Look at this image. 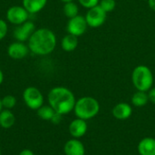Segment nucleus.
<instances>
[{"label":"nucleus","instance_id":"nucleus-1","mask_svg":"<svg viewBox=\"0 0 155 155\" xmlns=\"http://www.w3.org/2000/svg\"><path fill=\"white\" fill-rule=\"evenodd\" d=\"M48 104L55 113L65 115L74 111L75 105V96L74 93L64 86H55L47 94Z\"/></svg>","mask_w":155,"mask_h":155},{"label":"nucleus","instance_id":"nucleus-2","mask_svg":"<svg viewBox=\"0 0 155 155\" xmlns=\"http://www.w3.org/2000/svg\"><path fill=\"white\" fill-rule=\"evenodd\" d=\"M56 46V36L48 28L35 29L28 40V48L36 55H47Z\"/></svg>","mask_w":155,"mask_h":155},{"label":"nucleus","instance_id":"nucleus-3","mask_svg":"<svg viewBox=\"0 0 155 155\" xmlns=\"http://www.w3.org/2000/svg\"><path fill=\"white\" fill-rule=\"evenodd\" d=\"M100 111L99 102L92 96H84L76 100L74 113L77 118L90 120L95 117Z\"/></svg>","mask_w":155,"mask_h":155},{"label":"nucleus","instance_id":"nucleus-4","mask_svg":"<svg viewBox=\"0 0 155 155\" xmlns=\"http://www.w3.org/2000/svg\"><path fill=\"white\" fill-rule=\"evenodd\" d=\"M153 74L152 70L144 65H137L132 73V82L137 91L148 92L153 88Z\"/></svg>","mask_w":155,"mask_h":155},{"label":"nucleus","instance_id":"nucleus-5","mask_svg":"<svg viewBox=\"0 0 155 155\" xmlns=\"http://www.w3.org/2000/svg\"><path fill=\"white\" fill-rule=\"evenodd\" d=\"M23 100L25 104L34 111L38 110L44 105V95L41 91L35 86H29L24 90Z\"/></svg>","mask_w":155,"mask_h":155},{"label":"nucleus","instance_id":"nucleus-6","mask_svg":"<svg viewBox=\"0 0 155 155\" xmlns=\"http://www.w3.org/2000/svg\"><path fill=\"white\" fill-rule=\"evenodd\" d=\"M106 16H107V13L104 10H103L98 5L94 7L88 9L86 15L84 17L88 26L92 28H97L102 26L105 23Z\"/></svg>","mask_w":155,"mask_h":155},{"label":"nucleus","instance_id":"nucleus-7","mask_svg":"<svg viewBox=\"0 0 155 155\" xmlns=\"http://www.w3.org/2000/svg\"><path fill=\"white\" fill-rule=\"evenodd\" d=\"M29 13L22 5H13L6 11V19L9 23L19 25L28 20Z\"/></svg>","mask_w":155,"mask_h":155},{"label":"nucleus","instance_id":"nucleus-8","mask_svg":"<svg viewBox=\"0 0 155 155\" xmlns=\"http://www.w3.org/2000/svg\"><path fill=\"white\" fill-rule=\"evenodd\" d=\"M88 25L85 20V17L83 15H76L73 18H70L66 25V30L68 34L73 35L74 36L83 35L87 30Z\"/></svg>","mask_w":155,"mask_h":155},{"label":"nucleus","instance_id":"nucleus-9","mask_svg":"<svg viewBox=\"0 0 155 155\" xmlns=\"http://www.w3.org/2000/svg\"><path fill=\"white\" fill-rule=\"evenodd\" d=\"M35 31V25L31 21H26L19 25H16L14 31L15 38L19 42H25L28 41L31 35Z\"/></svg>","mask_w":155,"mask_h":155},{"label":"nucleus","instance_id":"nucleus-10","mask_svg":"<svg viewBox=\"0 0 155 155\" xmlns=\"http://www.w3.org/2000/svg\"><path fill=\"white\" fill-rule=\"evenodd\" d=\"M29 52L28 45L24 44L23 42H14L9 45L7 48V54L10 58L14 60H21L25 58Z\"/></svg>","mask_w":155,"mask_h":155},{"label":"nucleus","instance_id":"nucleus-11","mask_svg":"<svg viewBox=\"0 0 155 155\" xmlns=\"http://www.w3.org/2000/svg\"><path fill=\"white\" fill-rule=\"evenodd\" d=\"M88 129V125L85 120L80 119V118H75L73 120L68 127L69 134L73 138L75 139H80L81 137L84 136Z\"/></svg>","mask_w":155,"mask_h":155},{"label":"nucleus","instance_id":"nucleus-12","mask_svg":"<svg viewBox=\"0 0 155 155\" xmlns=\"http://www.w3.org/2000/svg\"><path fill=\"white\" fill-rule=\"evenodd\" d=\"M64 153L65 155H84L85 147L79 139H70L64 146Z\"/></svg>","mask_w":155,"mask_h":155},{"label":"nucleus","instance_id":"nucleus-13","mask_svg":"<svg viewBox=\"0 0 155 155\" xmlns=\"http://www.w3.org/2000/svg\"><path fill=\"white\" fill-rule=\"evenodd\" d=\"M112 114L114 118L117 120H126L131 117L133 114V108L129 104L126 103H119L115 104L112 110Z\"/></svg>","mask_w":155,"mask_h":155},{"label":"nucleus","instance_id":"nucleus-14","mask_svg":"<svg viewBox=\"0 0 155 155\" xmlns=\"http://www.w3.org/2000/svg\"><path fill=\"white\" fill-rule=\"evenodd\" d=\"M140 155H155V139L153 137H145L142 139L137 146Z\"/></svg>","mask_w":155,"mask_h":155},{"label":"nucleus","instance_id":"nucleus-15","mask_svg":"<svg viewBox=\"0 0 155 155\" xmlns=\"http://www.w3.org/2000/svg\"><path fill=\"white\" fill-rule=\"evenodd\" d=\"M47 0H23V6L29 14H36L42 11Z\"/></svg>","mask_w":155,"mask_h":155},{"label":"nucleus","instance_id":"nucleus-16","mask_svg":"<svg viewBox=\"0 0 155 155\" xmlns=\"http://www.w3.org/2000/svg\"><path fill=\"white\" fill-rule=\"evenodd\" d=\"M15 123V116L11 110L3 109L0 113V126L3 129H10Z\"/></svg>","mask_w":155,"mask_h":155},{"label":"nucleus","instance_id":"nucleus-17","mask_svg":"<svg viewBox=\"0 0 155 155\" xmlns=\"http://www.w3.org/2000/svg\"><path fill=\"white\" fill-rule=\"evenodd\" d=\"M61 46L62 49L65 52H73L74 51L78 46V37L74 36L73 35L67 34L64 35L61 41Z\"/></svg>","mask_w":155,"mask_h":155},{"label":"nucleus","instance_id":"nucleus-18","mask_svg":"<svg viewBox=\"0 0 155 155\" xmlns=\"http://www.w3.org/2000/svg\"><path fill=\"white\" fill-rule=\"evenodd\" d=\"M132 104L135 107H143L145 106L149 101V96L147 92H143V91H137L134 93L132 96Z\"/></svg>","mask_w":155,"mask_h":155},{"label":"nucleus","instance_id":"nucleus-19","mask_svg":"<svg viewBox=\"0 0 155 155\" xmlns=\"http://www.w3.org/2000/svg\"><path fill=\"white\" fill-rule=\"evenodd\" d=\"M37 116L44 121H50L54 117V115L56 114L55 111L48 104V105H42L38 110H36Z\"/></svg>","mask_w":155,"mask_h":155},{"label":"nucleus","instance_id":"nucleus-20","mask_svg":"<svg viewBox=\"0 0 155 155\" xmlns=\"http://www.w3.org/2000/svg\"><path fill=\"white\" fill-rule=\"evenodd\" d=\"M63 10H64V14L65 15V16L68 17L69 19L78 15L79 14V7L77 4H75L74 1L64 3Z\"/></svg>","mask_w":155,"mask_h":155},{"label":"nucleus","instance_id":"nucleus-21","mask_svg":"<svg viewBox=\"0 0 155 155\" xmlns=\"http://www.w3.org/2000/svg\"><path fill=\"white\" fill-rule=\"evenodd\" d=\"M1 100H2V105L4 109L11 110L16 105V98L14 95H11V94L5 95L3 98H1Z\"/></svg>","mask_w":155,"mask_h":155},{"label":"nucleus","instance_id":"nucleus-22","mask_svg":"<svg viewBox=\"0 0 155 155\" xmlns=\"http://www.w3.org/2000/svg\"><path fill=\"white\" fill-rule=\"evenodd\" d=\"M99 5L106 13H110L114 10L116 6V2L115 0H100Z\"/></svg>","mask_w":155,"mask_h":155},{"label":"nucleus","instance_id":"nucleus-23","mask_svg":"<svg viewBox=\"0 0 155 155\" xmlns=\"http://www.w3.org/2000/svg\"><path fill=\"white\" fill-rule=\"evenodd\" d=\"M78 1L79 4L86 9H90L92 7L98 5L100 2V0H78Z\"/></svg>","mask_w":155,"mask_h":155},{"label":"nucleus","instance_id":"nucleus-24","mask_svg":"<svg viewBox=\"0 0 155 155\" xmlns=\"http://www.w3.org/2000/svg\"><path fill=\"white\" fill-rule=\"evenodd\" d=\"M7 31H8V26L6 22L3 19H0V41L5 37Z\"/></svg>","mask_w":155,"mask_h":155},{"label":"nucleus","instance_id":"nucleus-25","mask_svg":"<svg viewBox=\"0 0 155 155\" xmlns=\"http://www.w3.org/2000/svg\"><path fill=\"white\" fill-rule=\"evenodd\" d=\"M148 96H149V101L155 104V87L151 88L148 91Z\"/></svg>","mask_w":155,"mask_h":155},{"label":"nucleus","instance_id":"nucleus-26","mask_svg":"<svg viewBox=\"0 0 155 155\" xmlns=\"http://www.w3.org/2000/svg\"><path fill=\"white\" fill-rule=\"evenodd\" d=\"M62 116H63V115H61V114H57V113H56V114L54 115V117L52 118L51 122H52L53 124H60V123H61Z\"/></svg>","mask_w":155,"mask_h":155},{"label":"nucleus","instance_id":"nucleus-27","mask_svg":"<svg viewBox=\"0 0 155 155\" xmlns=\"http://www.w3.org/2000/svg\"><path fill=\"white\" fill-rule=\"evenodd\" d=\"M18 155H35V153L30 149H24L19 153Z\"/></svg>","mask_w":155,"mask_h":155},{"label":"nucleus","instance_id":"nucleus-28","mask_svg":"<svg viewBox=\"0 0 155 155\" xmlns=\"http://www.w3.org/2000/svg\"><path fill=\"white\" fill-rule=\"evenodd\" d=\"M148 5L150 8L155 12V0H148Z\"/></svg>","mask_w":155,"mask_h":155},{"label":"nucleus","instance_id":"nucleus-29","mask_svg":"<svg viewBox=\"0 0 155 155\" xmlns=\"http://www.w3.org/2000/svg\"><path fill=\"white\" fill-rule=\"evenodd\" d=\"M3 81H4V74H3L2 70L0 69V85L2 84Z\"/></svg>","mask_w":155,"mask_h":155},{"label":"nucleus","instance_id":"nucleus-30","mask_svg":"<svg viewBox=\"0 0 155 155\" xmlns=\"http://www.w3.org/2000/svg\"><path fill=\"white\" fill-rule=\"evenodd\" d=\"M4 108H3V105H2V100H1V98H0V113H1V111L3 110Z\"/></svg>","mask_w":155,"mask_h":155},{"label":"nucleus","instance_id":"nucleus-31","mask_svg":"<svg viewBox=\"0 0 155 155\" xmlns=\"http://www.w3.org/2000/svg\"><path fill=\"white\" fill-rule=\"evenodd\" d=\"M62 2H64V3H67V2H72V1H74V0H61Z\"/></svg>","mask_w":155,"mask_h":155},{"label":"nucleus","instance_id":"nucleus-32","mask_svg":"<svg viewBox=\"0 0 155 155\" xmlns=\"http://www.w3.org/2000/svg\"><path fill=\"white\" fill-rule=\"evenodd\" d=\"M0 155H2V152H1V149H0Z\"/></svg>","mask_w":155,"mask_h":155}]
</instances>
